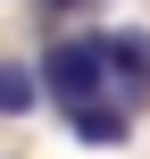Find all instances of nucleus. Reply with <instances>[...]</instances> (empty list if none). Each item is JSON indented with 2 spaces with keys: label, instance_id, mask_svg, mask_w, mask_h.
Returning <instances> with one entry per match:
<instances>
[{
  "label": "nucleus",
  "instance_id": "obj_3",
  "mask_svg": "<svg viewBox=\"0 0 150 159\" xmlns=\"http://www.w3.org/2000/svg\"><path fill=\"white\" fill-rule=\"evenodd\" d=\"M67 126H75V143H125L134 134V101H92V109H67Z\"/></svg>",
  "mask_w": 150,
  "mask_h": 159
},
{
  "label": "nucleus",
  "instance_id": "obj_5",
  "mask_svg": "<svg viewBox=\"0 0 150 159\" xmlns=\"http://www.w3.org/2000/svg\"><path fill=\"white\" fill-rule=\"evenodd\" d=\"M42 8H75V0H42Z\"/></svg>",
  "mask_w": 150,
  "mask_h": 159
},
{
  "label": "nucleus",
  "instance_id": "obj_2",
  "mask_svg": "<svg viewBox=\"0 0 150 159\" xmlns=\"http://www.w3.org/2000/svg\"><path fill=\"white\" fill-rule=\"evenodd\" d=\"M100 42H109V75L125 84V101H142L150 92V34L142 25H109Z\"/></svg>",
  "mask_w": 150,
  "mask_h": 159
},
{
  "label": "nucleus",
  "instance_id": "obj_1",
  "mask_svg": "<svg viewBox=\"0 0 150 159\" xmlns=\"http://www.w3.org/2000/svg\"><path fill=\"white\" fill-rule=\"evenodd\" d=\"M109 42L100 34H67V42H50L42 50V92L58 101V109H92V101H109Z\"/></svg>",
  "mask_w": 150,
  "mask_h": 159
},
{
  "label": "nucleus",
  "instance_id": "obj_4",
  "mask_svg": "<svg viewBox=\"0 0 150 159\" xmlns=\"http://www.w3.org/2000/svg\"><path fill=\"white\" fill-rule=\"evenodd\" d=\"M42 101V67H25V59H0V117H25Z\"/></svg>",
  "mask_w": 150,
  "mask_h": 159
}]
</instances>
